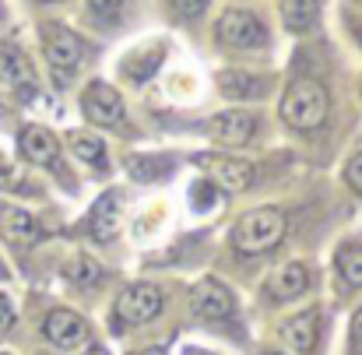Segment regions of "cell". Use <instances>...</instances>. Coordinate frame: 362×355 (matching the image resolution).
Listing matches in <instances>:
<instances>
[{"mask_svg": "<svg viewBox=\"0 0 362 355\" xmlns=\"http://www.w3.org/2000/svg\"><path fill=\"white\" fill-rule=\"evenodd\" d=\"M327 117V88L317 85L313 78H296L285 88L281 99V120L292 130H317Z\"/></svg>", "mask_w": 362, "mask_h": 355, "instance_id": "obj_1", "label": "cell"}, {"mask_svg": "<svg viewBox=\"0 0 362 355\" xmlns=\"http://www.w3.org/2000/svg\"><path fill=\"white\" fill-rule=\"evenodd\" d=\"M285 236V215L278 208H257V211H246L240 222L233 226V246L240 253H267L274 250Z\"/></svg>", "mask_w": 362, "mask_h": 355, "instance_id": "obj_2", "label": "cell"}, {"mask_svg": "<svg viewBox=\"0 0 362 355\" xmlns=\"http://www.w3.org/2000/svg\"><path fill=\"white\" fill-rule=\"evenodd\" d=\"M42 39H46V60H49L53 81L60 88H67L71 78L78 74L81 60H85V42L71 28H64V25H46L42 28Z\"/></svg>", "mask_w": 362, "mask_h": 355, "instance_id": "obj_3", "label": "cell"}, {"mask_svg": "<svg viewBox=\"0 0 362 355\" xmlns=\"http://www.w3.org/2000/svg\"><path fill=\"white\" fill-rule=\"evenodd\" d=\"M81 110L95 127H127V110H123L120 92L106 81H92L81 95Z\"/></svg>", "mask_w": 362, "mask_h": 355, "instance_id": "obj_4", "label": "cell"}, {"mask_svg": "<svg viewBox=\"0 0 362 355\" xmlns=\"http://www.w3.org/2000/svg\"><path fill=\"white\" fill-rule=\"evenodd\" d=\"M215 35H218L226 46H233V50H260V46L267 42L264 25H260L257 14H250V11H226V14L218 18V25H215Z\"/></svg>", "mask_w": 362, "mask_h": 355, "instance_id": "obj_5", "label": "cell"}, {"mask_svg": "<svg viewBox=\"0 0 362 355\" xmlns=\"http://www.w3.org/2000/svg\"><path fill=\"white\" fill-rule=\"evenodd\" d=\"M158 313H162V292L148 281L123 289V296L117 299V324H148Z\"/></svg>", "mask_w": 362, "mask_h": 355, "instance_id": "obj_6", "label": "cell"}, {"mask_svg": "<svg viewBox=\"0 0 362 355\" xmlns=\"http://www.w3.org/2000/svg\"><path fill=\"white\" fill-rule=\"evenodd\" d=\"M194 162L211 176V183H218L222 190H246L253 183V165L243 158L229 155H194Z\"/></svg>", "mask_w": 362, "mask_h": 355, "instance_id": "obj_7", "label": "cell"}, {"mask_svg": "<svg viewBox=\"0 0 362 355\" xmlns=\"http://www.w3.org/2000/svg\"><path fill=\"white\" fill-rule=\"evenodd\" d=\"M190 310H194L197 317H204V320H229L233 310H236V299H233V292H229L222 281L204 278V281L194 285Z\"/></svg>", "mask_w": 362, "mask_h": 355, "instance_id": "obj_8", "label": "cell"}, {"mask_svg": "<svg viewBox=\"0 0 362 355\" xmlns=\"http://www.w3.org/2000/svg\"><path fill=\"white\" fill-rule=\"evenodd\" d=\"M42 331H46V338H49L53 345H60V349H81V345L88 342V324H85V317H78L74 310H64V306H57V310L46 313Z\"/></svg>", "mask_w": 362, "mask_h": 355, "instance_id": "obj_9", "label": "cell"}, {"mask_svg": "<svg viewBox=\"0 0 362 355\" xmlns=\"http://www.w3.org/2000/svg\"><path fill=\"white\" fill-rule=\"evenodd\" d=\"M0 81L18 92L21 99H28L35 92V74H32V64L28 57L14 46V42H0Z\"/></svg>", "mask_w": 362, "mask_h": 355, "instance_id": "obj_10", "label": "cell"}, {"mask_svg": "<svg viewBox=\"0 0 362 355\" xmlns=\"http://www.w3.org/2000/svg\"><path fill=\"white\" fill-rule=\"evenodd\" d=\"M257 130V120L243 110H229V113H218V117L208 120V134L218 141V144H229V148H240L253 137Z\"/></svg>", "mask_w": 362, "mask_h": 355, "instance_id": "obj_11", "label": "cell"}, {"mask_svg": "<svg viewBox=\"0 0 362 355\" xmlns=\"http://www.w3.org/2000/svg\"><path fill=\"white\" fill-rule=\"evenodd\" d=\"M310 285H313V274H310L306 264H285V267H278V271L267 278L264 289H267L271 299L285 303V299H299L303 292H310Z\"/></svg>", "mask_w": 362, "mask_h": 355, "instance_id": "obj_12", "label": "cell"}, {"mask_svg": "<svg viewBox=\"0 0 362 355\" xmlns=\"http://www.w3.org/2000/svg\"><path fill=\"white\" fill-rule=\"evenodd\" d=\"M320 313L317 310H306V313H299V317H288L285 320V327H281V338H285V345L288 349H296L299 355H310L317 349V338H320Z\"/></svg>", "mask_w": 362, "mask_h": 355, "instance_id": "obj_13", "label": "cell"}, {"mask_svg": "<svg viewBox=\"0 0 362 355\" xmlns=\"http://www.w3.org/2000/svg\"><path fill=\"white\" fill-rule=\"evenodd\" d=\"M18 151H21V158H28V162H35V165H49V162H57L60 144H57V137H53L46 127H35V123H32V127L21 130Z\"/></svg>", "mask_w": 362, "mask_h": 355, "instance_id": "obj_14", "label": "cell"}, {"mask_svg": "<svg viewBox=\"0 0 362 355\" xmlns=\"http://www.w3.org/2000/svg\"><path fill=\"white\" fill-rule=\"evenodd\" d=\"M0 236L7 239L11 246H32V239H35V219L25 208H18V204L0 201Z\"/></svg>", "mask_w": 362, "mask_h": 355, "instance_id": "obj_15", "label": "cell"}, {"mask_svg": "<svg viewBox=\"0 0 362 355\" xmlns=\"http://www.w3.org/2000/svg\"><path fill=\"white\" fill-rule=\"evenodd\" d=\"M88 226H92V236L95 239H117L120 236V194L117 190H110V194H103L99 201H95V208H92V219H88Z\"/></svg>", "mask_w": 362, "mask_h": 355, "instance_id": "obj_16", "label": "cell"}, {"mask_svg": "<svg viewBox=\"0 0 362 355\" xmlns=\"http://www.w3.org/2000/svg\"><path fill=\"white\" fill-rule=\"evenodd\" d=\"M162 60H165V42H148V46L134 50L130 57H123V71L134 81H148L151 74H158Z\"/></svg>", "mask_w": 362, "mask_h": 355, "instance_id": "obj_17", "label": "cell"}, {"mask_svg": "<svg viewBox=\"0 0 362 355\" xmlns=\"http://www.w3.org/2000/svg\"><path fill=\"white\" fill-rule=\"evenodd\" d=\"M281 18H285V28L310 32L320 18V0H281Z\"/></svg>", "mask_w": 362, "mask_h": 355, "instance_id": "obj_18", "label": "cell"}, {"mask_svg": "<svg viewBox=\"0 0 362 355\" xmlns=\"http://www.w3.org/2000/svg\"><path fill=\"white\" fill-rule=\"evenodd\" d=\"M218 88L229 99H257L264 92V81L257 74H246V71H222L218 74Z\"/></svg>", "mask_w": 362, "mask_h": 355, "instance_id": "obj_19", "label": "cell"}, {"mask_svg": "<svg viewBox=\"0 0 362 355\" xmlns=\"http://www.w3.org/2000/svg\"><path fill=\"white\" fill-rule=\"evenodd\" d=\"M173 158H165V155H134V158H127V173L137 180V183H151V180H158V176H169L173 173Z\"/></svg>", "mask_w": 362, "mask_h": 355, "instance_id": "obj_20", "label": "cell"}, {"mask_svg": "<svg viewBox=\"0 0 362 355\" xmlns=\"http://www.w3.org/2000/svg\"><path fill=\"white\" fill-rule=\"evenodd\" d=\"M71 151H74L85 165H92V169H106V165H110L106 144H103L99 137H92V134H74V137H71Z\"/></svg>", "mask_w": 362, "mask_h": 355, "instance_id": "obj_21", "label": "cell"}, {"mask_svg": "<svg viewBox=\"0 0 362 355\" xmlns=\"http://www.w3.org/2000/svg\"><path fill=\"white\" fill-rule=\"evenodd\" d=\"M334 264L349 289H362V246H341Z\"/></svg>", "mask_w": 362, "mask_h": 355, "instance_id": "obj_22", "label": "cell"}, {"mask_svg": "<svg viewBox=\"0 0 362 355\" xmlns=\"http://www.w3.org/2000/svg\"><path fill=\"white\" fill-rule=\"evenodd\" d=\"M67 274H71V281H78V285H95V281L103 278V267H99L92 257H74L71 267H67Z\"/></svg>", "mask_w": 362, "mask_h": 355, "instance_id": "obj_23", "label": "cell"}, {"mask_svg": "<svg viewBox=\"0 0 362 355\" xmlns=\"http://www.w3.org/2000/svg\"><path fill=\"white\" fill-rule=\"evenodd\" d=\"M222 197H218V190H215V183L211 180H197L194 187H190V204L197 208V211H208V208H215Z\"/></svg>", "mask_w": 362, "mask_h": 355, "instance_id": "obj_24", "label": "cell"}, {"mask_svg": "<svg viewBox=\"0 0 362 355\" xmlns=\"http://www.w3.org/2000/svg\"><path fill=\"white\" fill-rule=\"evenodd\" d=\"M165 4H169V11L176 18H197L208 7V0H165Z\"/></svg>", "mask_w": 362, "mask_h": 355, "instance_id": "obj_25", "label": "cell"}, {"mask_svg": "<svg viewBox=\"0 0 362 355\" xmlns=\"http://www.w3.org/2000/svg\"><path fill=\"white\" fill-rule=\"evenodd\" d=\"M345 183H349L356 194H362V151L349 158V165H345Z\"/></svg>", "mask_w": 362, "mask_h": 355, "instance_id": "obj_26", "label": "cell"}, {"mask_svg": "<svg viewBox=\"0 0 362 355\" xmlns=\"http://www.w3.org/2000/svg\"><path fill=\"white\" fill-rule=\"evenodd\" d=\"M0 187H4V190H18V187H21V176H18V169H11L4 158H0Z\"/></svg>", "mask_w": 362, "mask_h": 355, "instance_id": "obj_27", "label": "cell"}, {"mask_svg": "<svg viewBox=\"0 0 362 355\" xmlns=\"http://www.w3.org/2000/svg\"><path fill=\"white\" fill-rule=\"evenodd\" d=\"M11 324H14V306H11V299L0 292V334H7Z\"/></svg>", "mask_w": 362, "mask_h": 355, "instance_id": "obj_28", "label": "cell"}, {"mask_svg": "<svg viewBox=\"0 0 362 355\" xmlns=\"http://www.w3.org/2000/svg\"><path fill=\"white\" fill-rule=\"evenodd\" d=\"M88 4H92V11H99L103 18H117L123 0H88Z\"/></svg>", "mask_w": 362, "mask_h": 355, "instance_id": "obj_29", "label": "cell"}, {"mask_svg": "<svg viewBox=\"0 0 362 355\" xmlns=\"http://www.w3.org/2000/svg\"><path fill=\"white\" fill-rule=\"evenodd\" d=\"M352 355H362V310L352 317Z\"/></svg>", "mask_w": 362, "mask_h": 355, "instance_id": "obj_30", "label": "cell"}, {"mask_svg": "<svg viewBox=\"0 0 362 355\" xmlns=\"http://www.w3.org/2000/svg\"><path fill=\"white\" fill-rule=\"evenodd\" d=\"M183 355H208V352H201V349H187Z\"/></svg>", "mask_w": 362, "mask_h": 355, "instance_id": "obj_31", "label": "cell"}, {"mask_svg": "<svg viewBox=\"0 0 362 355\" xmlns=\"http://www.w3.org/2000/svg\"><path fill=\"white\" fill-rule=\"evenodd\" d=\"M141 355H165V352H158V349H148V352H141Z\"/></svg>", "mask_w": 362, "mask_h": 355, "instance_id": "obj_32", "label": "cell"}, {"mask_svg": "<svg viewBox=\"0 0 362 355\" xmlns=\"http://www.w3.org/2000/svg\"><path fill=\"white\" fill-rule=\"evenodd\" d=\"M0 278H7V267H4V260H0Z\"/></svg>", "mask_w": 362, "mask_h": 355, "instance_id": "obj_33", "label": "cell"}, {"mask_svg": "<svg viewBox=\"0 0 362 355\" xmlns=\"http://www.w3.org/2000/svg\"><path fill=\"white\" fill-rule=\"evenodd\" d=\"M264 355H278V352H264Z\"/></svg>", "mask_w": 362, "mask_h": 355, "instance_id": "obj_34", "label": "cell"}, {"mask_svg": "<svg viewBox=\"0 0 362 355\" xmlns=\"http://www.w3.org/2000/svg\"><path fill=\"white\" fill-rule=\"evenodd\" d=\"M49 4H57V0H49Z\"/></svg>", "mask_w": 362, "mask_h": 355, "instance_id": "obj_35", "label": "cell"}, {"mask_svg": "<svg viewBox=\"0 0 362 355\" xmlns=\"http://www.w3.org/2000/svg\"><path fill=\"white\" fill-rule=\"evenodd\" d=\"M359 7H362V0H359Z\"/></svg>", "mask_w": 362, "mask_h": 355, "instance_id": "obj_36", "label": "cell"}, {"mask_svg": "<svg viewBox=\"0 0 362 355\" xmlns=\"http://www.w3.org/2000/svg\"><path fill=\"white\" fill-rule=\"evenodd\" d=\"M359 35H362V32H359Z\"/></svg>", "mask_w": 362, "mask_h": 355, "instance_id": "obj_37", "label": "cell"}]
</instances>
